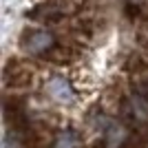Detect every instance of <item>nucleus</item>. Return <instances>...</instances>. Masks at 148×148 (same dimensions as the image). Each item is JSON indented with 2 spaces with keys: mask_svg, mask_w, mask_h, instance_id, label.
<instances>
[{
  "mask_svg": "<svg viewBox=\"0 0 148 148\" xmlns=\"http://www.w3.org/2000/svg\"><path fill=\"white\" fill-rule=\"evenodd\" d=\"M18 44L22 53L31 60H49L58 64H66L77 53L71 44L62 42L58 31L42 25H25V29L20 31Z\"/></svg>",
  "mask_w": 148,
  "mask_h": 148,
  "instance_id": "nucleus-1",
  "label": "nucleus"
},
{
  "mask_svg": "<svg viewBox=\"0 0 148 148\" xmlns=\"http://www.w3.org/2000/svg\"><path fill=\"white\" fill-rule=\"evenodd\" d=\"M84 7H73L71 0H44L27 9V18L36 25H64L71 16H80Z\"/></svg>",
  "mask_w": 148,
  "mask_h": 148,
  "instance_id": "nucleus-2",
  "label": "nucleus"
},
{
  "mask_svg": "<svg viewBox=\"0 0 148 148\" xmlns=\"http://www.w3.org/2000/svg\"><path fill=\"white\" fill-rule=\"evenodd\" d=\"M42 93L44 97L49 99L51 104L60 106V108H66V106H73L77 102V86L73 84L71 77L62 73H49L42 82Z\"/></svg>",
  "mask_w": 148,
  "mask_h": 148,
  "instance_id": "nucleus-3",
  "label": "nucleus"
},
{
  "mask_svg": "<svg viewBox=\"0 0 148 148\" xmlns=\"http://www.w3.org/2000/svg\"><path fill=\"white\" fill-rule=\"evenodd\" d=\"M119 111H122V119L128 126H137V128H148V97L137 88L130 86L126 95L119 99Z\"/></svg>",
  "mask_w": 148,
  "mask_h": 148,
  "instance_id": "nucleus-4",
  "label": "nucleus"
},
{
  "mask_svg": "<svg viewBox=\"0 0 148 148\" xmlns=\"http://www.w3.org/2000/svg\"><path fill=\"white\" fill-rule=\"evenodd\" d=\"M133 139V130L124 119L115 117L113 124L99 135V148H128Z\"/></svg>",
  "mask_w": 148,
  "mask_h": 148,
  "instance_id": "nucleus-5",
  "label": "nucleus"
},
{
  "mask_svg": "<svg viewBox=\"0 0 148 148\" xmlns=\"http://www.w3.org/2000/svg\"><path fill=\"white\" fill-rule=\"evenodd\" d=\"M82 146H84V137L75 126L58 128L49 144V148H82Z\"/></svg>",
  "mask_w": 148,
  "mask_h": 148,
  "instance_id": "nucleus-6",
  "label": "nucleus"
},
{
  "mask_svg": "<svg viewBox=\"0 0 148 148\" xmlns=\"http://www.w3.org/2000/svg\"><path fill=\"white\" fill-rule=\"evenodd\" d=\"M122 13L128 20H139L148 13L146 0H122Z\"/></svg>",
  "mask_w": 148,
  "mask_h": 148,
  "instance_id": "nucleus-7",
  "label": "nucleus"
}]
</instances>
